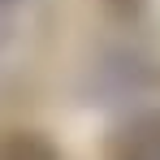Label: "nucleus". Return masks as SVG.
I'll return each instance as SVG.
<instances>
[{"instance_id": "obj_2", "label": "nucleus", "mask_w": 160, "mask_h": 160, "mask_svg": "<svg viewBox=\"0 0 160 160\" xmlns=\"http://www.w3.org/2000/svg\"><path fill=\"white\" fill-rule=\"evenodd\" d=\"M0 160H61V156H56L52 138L35 130H13L0 138Z\"/></svg>"}, {"instance_id": "obj_3", "label": "nucleus", "mask_w": 160, "mask_h": 160, "mask_svg": "<svg viewBox=\"0 0 160 160\" xmlns=\"http://www.w3.org/2000/svg\"><path fill=\"white\" fill-rule=\"evenodd\" d=\"M0 30H4V9H0Z\"/></svg>"}, {"instance_id": "obj_1", "label": "nucleus", "mask_w": 160, "mask_h": 160, "mask_svg": "<svg viewBox=\"0 0 160 160\" xmlns=\"http://www.w3.org/2000/svg\"><path fill=\"white\" fill-rule=\"evenodd\" d=\"M112 160H160V117H143L121 130L112 143Z\"/></svg>"}]
</instances>
